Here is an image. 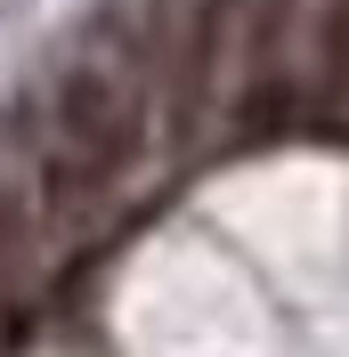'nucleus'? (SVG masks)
I'll return each mask as SVG.
<instances>
[{"label":"nucleus","instance_id":"nucleus-1","mask_svg":"<svg viewBox=\"0 0 349 357\" xmlns=\"http://www.w3.org/2000/svg\"><path fill=\"white\" fill-rule=\"evenodd\" d=\"M317 122L349 138V0H325L317 24Z\"/></svg>","mask_w":349,"mask_h":357}]
</instances>
